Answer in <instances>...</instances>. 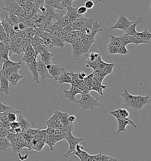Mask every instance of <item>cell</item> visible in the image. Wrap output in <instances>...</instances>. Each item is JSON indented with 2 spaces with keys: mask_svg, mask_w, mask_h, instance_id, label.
Instances as JSON below:
<instances>
[{
  "mask_svg": "<svg viewBox=\"0 0 151 161\" xmlns=\"http://www.w3.org/2000/svg\"><path fill=\"white\" fill-rule=\"evenodd\" d=\"M53 47L63 48L64 47V41L60 37H55L53 36Z\"/></svg>",
  "mask_w": 151,
  "mask_h": 161,
  "instance_id": "836d02e7",
  "label": "cell"
},
{
  "mask_svg": "<svg viewBox=\"0 0 151 161\" xmlns=\"http://www.w3.org/2000/svg\"><path fill=\"white\" fill-rule=\"evenodd\" d=\"M45 141H46V145L48 146V147H50V149L52 150V151H54V147L56 145V144L58 142L56 135L54 133L52 134V135H48L47 137L45 138Z\"/></svg>",
  "mask_w": 151,
  "mask_h": 161,
  "instance_id": "44dd1931",
  "label": "cell"
},
{
  "mask_svg": "<svg viewBox=\"0 0 151 161\" xmlns=\"http://www.w3.org/2000/svg\"><path fill=\"white\" fill-rule=\"evenodd\" d=\"M65 140L69 143V149L63 155V156L67 159L69 157L75 155L77 145L80 143V142H82L84 140V138H78L75 137L73 135L72 133H70L66 137Z\"/></svg>",
  "mask_w": 151,
  "mask_h": 161,
  "instance_id": "277c9868",
  "label": "cell"
},
{
  "mask_svg": "<svg viewBox=\"0 0 151 161\" xmlns=\"http://www.w3.org/2000/svg\"><path fill=\"white\" fill-rule=\"evenodd\" d=\"M141 23H142V19L141 17H140L136 20L135 22L127 29V31L125 33L127 34L128 35H130V36H134L137 32V25Z\"/></svg>",
  "mask_w": 151,
  "mask_h": 161,
  "instance_id": "83f0119b",
  "label": "cell"
},
{
  "mask_svg": "<svg viewBox=\"0 0 151 161\" xmlns=\"http://www.w3.org/2000/svg\"><path fill=\"white\" fill-rule=\"evenodd\" d=\"M92 157L93 159V161H118L117 159L113 158V156H108L102 153H99L97 155H92Z\"/></svg>",
  "mask_w": 151,
  "mask_h": 161,
  "instance_id": "7402d4cb",
  "label": "cell"
},
{
  "mask_svg": "<svg viewBox=\"0 0 151 161\" xmlns=\"http://www.w3.org/2000/svg\"><path fill=\"white\" fill-rule=\"evenodd\" d=\"M37 69L39 75L42 80L47 79H53V78L52 77V76L50 75V74L48 71L47 65L45 64L43 62H42L40 59H38L37 60Z\"/></svg>",
  "mask_w": 151,
  "mask_h": 161,
  "instance_id": "8fae6325",
  "label": "cell"
},
{
  "mask_svg": "<svg viewBox=\"0 0 151 161\" xmlns=\"http://www.w3.org/2000/svg\"><path fill=\"white\" fill-rule=\"evenodd\" d=\"M69 114L67 113L60 111V117L62 125H67L70 123L69 121Z\"/></svg>",
  "mask_w": 151,
  "mask_h": 161,
  "instance_id": "f35d334b",
  "label": "cell"
},
{
  "mask_svg": "<svg viewBox=\"0 0 151 161\" xmlns=\"http://www.w3.org/2000/svg\"><path fill=\"white\" fill-rule=\"evenodd\" d=\"M74 155L78 157L80 161H93L92 155H90L87 152L85 151L84 147L80 145V143L77 145Z\"/></svg>",
  "mask_w": 151,
  "mask_h": 161,
  "instance_id": "9c48e42d",
  "label": "cell"
},
{
  "mask_svg": "<svg viewBox=\"0 0 151 161\" xmlns=\"http://www.w3.org/2000/svg\"><path fill=\"white\" fill-rule=\"evenodd\" d=\"M6 47H7V46L5 45L4 43L1 42V43L0 44V56H1L4 50Z\"/></svg>",
  "mask_w": 151,
  "mask_h": 161,
  "instance_id": "680465c9",
  "label": "cell"
},
{
  "mask_svg": "<svg viewBox=\"0 0 151 161\" xmlns=\"http://www.w3.org/2000/svg\"><path fill=\"white\" fill-rule=\"evenodd\" d=\"M110 114L111 115H112L116 119H126V120H127L130 122H133V121L131 119H129V117L130 116V114H129V111H127L126 109L120 108V109H118L117 110H113V111H111L110 112Z\"/></svg>",
  "mask_w": 151,
  "mask_h": 161,
  "instance_id": "9a60e30c",
  "label": "cell"
},
{
  "mask_svg": "<svg viewBox=\"0 0 151 161\" xmlns=\"http://www.w3.org/2000/svg\"><path fill=\"white\" fill-rule=\"evenodd\" d=\"M119 38L120 39L122 45L124 46H126L129 44H134L135 45L140 44L139 42L133 36L128 35L126 33H125L122 36H120Z\"/></svg>",
  "mask_w": 151,
  "mask_h": 161,
  "instance_id": "e0dca14e",
  "label": "cell"
},
{
  "mask_svg": "<svg viewBox=\"0 0 151 161\" xmlns=\"http://www.w3.org/2000/svg\"><path fill=\"white\" fill-rule=\"evenodd\" d=\"M94 42H95V40L87 38H84L81 40V43L83 50L85 53L88 52L90 48L92 46V45L94 43Z\"/></svg>",
  "mask_w": 151,
  "mask_h": 161,
  "instance_id": "f546056e",
  "label": "cell"
},
{
  "mask_svg": "<svg viewBox=\"0 0 151 161\" xmlns=\"http://www.w3.org/2000/svg\"><path fill=\"white\" fill-rule=\"evenodd\" d=\"M24 76L21 75L19 72L18 73H14L11 74L10 76L8 77V80L9 81V83H11L12 86H15L18 84L20 81L22 79H23Z\"/></svg>",
  "mask_w": 151,
  "mask_h": 161,
  "instance_id": "cb8c5ba5",
  "label": "cell"
},
{
  "mask_svg": "<svg viewBox=\"0 0 151 161\" xmlns=\"http://www.w3.org/2000/svg\"><path fill=\"white\" fill-rule=\"evenodd\" d=\"M101 1V0H98L96 2H94L92 0H87L85 2V6L87 8V10H90L92 9L94 7V4L98 2Z\"/></svg>",
  "mask_w": 151,
  "mask_h": 161,
  "instance_id": "c3c4849f",
  "label": "cell"
},
{
  "mask_svg": "<svg viewBox=\"0 0 151 161\" xmlns=\"http://www.w3.org/2000/svg\"><path fill=\"white\" fill-rule=\"evenodd\" d=\"M140 44H150L151 40V33L148 30H145L142 32H137L136 34L133 36Z\"/></svg>",
  "mask_w": 151,
  "mask_h": 161,
  "instance_id": "4fadbf2b",
  "label": "cell"
},
{
  "mask_svg": "<svg viewBox=\"0 0 151 161\" xmlns=\"http://www.w3.org/2000/svg\"><path fill=\"white\" fill-rule=\"evenodd\" d=\"M106 88H107L106 86L103 85L102 83L99 82V81L94 79L90 90L96 92L97 93H99V95L103 96V91Z\"/></svg>",
  "mask_w": 151,
  "mask_h": 161,
  "instance_id": "d6986e66",
  "label": "cell"
},
{
  "mask_svg": "<svg viewBox=\"0 0 151 161\" xmlns=\"http://www.w3.org/2000/svg\"><path fill=\"white\" fill-rule=\"evenodd\" d=\"M17 121L19 122L20 124V126L22 129L23 132H27L30 128H31V123L30 122H28L27 120L23 118V116H20L18 117Z\"/></svg>",
  "mask_w": 151,
  "mask_h": 161,
  "instance_id": "603a6c76",
  "label": "cell"
},
{
  "mask_svg": "<svg viewBox=\"0 0 151 161\" xmlns=\"http://www.w3.org/2000/svg\"><path fill=\"white\" fill-rule=\"evenodd\" d=\"M38 56L39 59H40V60L43 62L45 64L48 65L49 64H51L52 58L54 56V54L50 52L49 49L46 48L42 52L40 53V54Z\"/></svg>",
  "mask_w": 151,
  "mask_h": 161,
  "instance_id": "ac0fdd59",
  "label": "cell"
},
{
  "mask_svg": "<svg viewBox=\"0 0 151 161\" xmlns=\"http://www.w3.org/2000/svg\"><path fill=\"white\" fill-rule=\"evenodd\" d=\"M47 128L46 129V131H47V134L48 135H52L54 134L55 132L56 129L54 128H53L51 126L47 125Z\"/></svg>",
  "mask_w": 151,
  "mask_h": 161,
  "instance_id": "11a10c76",
  "label": "cell"
},
{
  "mask_svg": "<svg viewBox=\"0 0 151 161\" xmlns=\"http://www.w3.org/2000/svg\"><path fill=\"white\" fill-rule=\"evenodd\" d=\"M46 125H48L51 126L55 129H60L62 123H61L60 117V111L56 110L52 115L51 118L46 120Z\"/></svg>",
  "mask_w": 151,
  "mask_h": 161,
  "instance_id": "30bf717a",
  "label": "cell"
},
{
  "mask_svg": "<svg viewBox=\"0 0 151 161\" xmlns=\"http://www.w3.org/2000/svg\"><path fill=\"white\" fill-rule=\"evenodd\" d=\"M1 41H0V44H1Z\"/></svg>",
  "mask_w": 151,
  "mask_h": 161,
  "instance_id": "e7e4bbea",
  "label": "cell"
},
{
  "mask_svg": "<svg viewBox=\"0 0 151 161\" xmlns=\"http://www.w3.org/2000/svg\"><path fill=\"white\" fill-rule=\"evenodd\" d=\"M76 120V117L73 114H71L69 115V121L70 123H73Z\"/></svg>",
  "mask_w": 151,
  "mask_h": 161,
  "instance_id": "6f0895ef",
  "label": "cell"
},
{
  "mask_svg": "<svg viewBox=\"0 0 151 161\" xmlns=\"http://www.w3.org/2000/svg\"><path fill=\"white\" fill-rule=\"evenodd\" d=\"M73 1H75V0H73ZM77 1H79V0H77Z\"/></svg>",
  "mask_w": 151,
  "mask_h": 161,
  "instance_id": "03108f58",
  "label": "cell"
},
{
  "mask_svg": "<svg viewBox=\"0 0 151 161\" xmlns=\"http://www.w3.org/2000/svg\"><path fill=\"white\" fill-rule=\"evenodd\" d=\"M34 3L38 7H41L46 5V0H34Z\"/></svg>",
  "mask_w": 151,
  "mask_h": 161,
  "instance_id": "db71d44e",
  "label": "cell"
},
{
  "mask_svg": "<svg viewBox=\"0 0 151 161\" xmlns=\"http://www.w3.org/2000/svg\"><path fill=\"white\" fill-rule=\"evenodd\" d=\"M135 22V21H131L129 19H127L125 15L120 14L118 21L116 22V24L110 27V30H121L124 31L125 33H126L127 29Z\"/></svg>",
  "mask_w": 151,
  "mask_h": 161,
  "instance_id": "8992f818",
  "label": "cell"
},
{
  "mask_svg": "<svg viewBox=\"0 0 151 161\" xmlns=\"http://www.w3.org/2000/svg\"><path fill=\"white\" fill-rule=\"evenodd\" d=\"M60 129L64 130L66 132L68 133L69 134L72 133L74 130L73 123H70L67 125H62Z\"/></svg>",
  "mask_w": 151,
  "mask_h": 161,
  "instance_id": "ab89813d",
  "label": "cell"
},
{
  "mask_svg": "<svg viewBox=\"0 0 151 161\" xmlns=\"http://www.w3.org/2000/svg\"><path fill=\"white\" fill-rule=\"evenodd\" d=\"M21 19L22 18L21 17H19L16 15L9 14L8 15H6L5 19L4 20L13 26L15 24H19V22L21 20Z\"/></svg>",
  "mask_w": 151,
  "mask_h": 161,
  "instance_id": "484cf974",
  "label": "cell"
},
{
  "mask_svg": "<svg viewBox=\"0 0 151 161\" xmlns=\"http://www.w3.org/2000/svg\"><path fill=\"white\" fill-rule=\"evenodd\" d=\"M128 53V50L126 47V46H121L118 48V54H120L122 55H126Z\"/></svg>",
  "mask_w": 151,
  "mask_h": 161,
  "instance_id": "816d5d0a",
  "label": "cell"
},
{
  "mask_svg": "<svg viewBox=\"0 0 151 161\" xmlns=\"http://www.w3.org/2000/svg\"><path fill=\"white\" fill-rule=\"evenodd\" d=\"M99 100V98L95 99L93 96L90 95L89 93H83L81 99L77 100L76 103L77 104L78 108L83 111L92 110L100 106Z\"/></svg>",
  "mask_w": 151,
  "mask_h": 161,
  "instance_id": "7a4b0ae2",
  "label": "cell"
},
{
  "mask_svg": "<svg viewBox=\"0 0 151 161\" xmlns=\"http://www.w3.org/2000/svg\"><path fill=\"white\" fill-rule=\"evenodd\" d=\"M21 64V62H13L12 60H11L9 58L6 60L3 63V67L2 69H8L11 67L14 66L15 65Z\"/></svg>",
  "mask_w": 151,
  "mask_h": 161,
  "instance_id": "74e56055",
  "label": "cell"
},
{
  "mask_svg": "<svg viewBox=\"0 0 151 161\" xmlns=\"http://www.w3.org/2000/svg\"><path fill=\"white\" fill-rule=\"evenodd\" d=\"M1 8H0V12H1Z\"/></svg>",
  "mask_w": 151,
  "mask_h": 161,
  "instance_id": "be15d7a7",
  "label": "cell"
},
{
  "mask_svg": "<svg viewBox=\"0 0 151 161\" xmlns=\"http://www.w3.org/2000/svg\"><path fill=\"white\" fill-rule=\"evenodd\" d=\"M57 81L59 82V84L67 83V84L71 85V77L69 75L68 72L64 71L63 73H62L61 75L59 77Z\"/></svg>",
  "mask_w": 151,
  "mask_h": 161,
  "instance_id": "4316f807",
  "label": "cell"
},
{
  "mask_svg": "<svg viewBox=\"0 0 151 161\" xmlns=\"http://www.w3.org/2000/svg\"><path fill=\"white\" fill-rule=\"evenodd\" d=\"M123 99V106L125 108H130L137 111L143 108L146 104L151 102V99L149 96H142L141 91L139 95H133L128 92L127 90H124L121 93Z\"/></svg>",
  "mask_w": 151,
  "mask_h": 161,
  "instance_id": "6da1fadb",
  "label": "cell"
},
{
  "mask_svg": "<svg viewBox=\"0 0 151 161\" xmlns=\"http://www.w3.org/2000/svg\"><path fill=\"white\" fill-rule=\"evenodd\" d=\"M9 81L4 77H0V92L5 93L6 95H9L10 87Z\"/></svg>",
  "mask_w": 151,
  "mask_h": 161,
  "instance_id": "ffe728a7",
  "label": "cell"
},
{
  "mask_svg": "<svg viewBox=\"0 0 151 161\" xmlns=\"http://www.w3.org/2000/svg\"><path fill=\"white\" fill-rule=\"evenodd\" d=\"M93 76H94V79L102 83L104 78L107 76V75H106L102 70H97V71H93Z\"/></svg>",
  "mask_w": 151,
  "mask_h": 161,
  "instance_id": "e575fe53",
  "label": "cell"
},
{
  "mask_svg": "<svg viewBox=\"0 0 151 161\" xmlns=\"http://www.w3.org/2000/svg\"><path fill=\"white\" fill-rule=\"evenodd\" d=\"M13 54H16L18 55L21 54L20 50L19 44L15 41H13L10 44L9 52V57Z\"/></svg>",
  "mask_w": 151,
  "mask_h": 161,
  "instance_id": "1f68e13d",
  "label": "cell"
},
{
  "mask_svg": "<svg viewBox=\"0 0 151 161\" xmlns=\"http://www.w3.org/2000/svg\"><path fill=\"white\" fill-rule=\"evenodd\" d=\"M77 8L78 7H73L72 6L67 8V11L66 14L73 21V23L80 16L77 13Z\"/></svg>",
  "mask_w": 151,
  "mask_h": 161,
  "instance_id": "d4e9b609",
  "label": "cell"
},
{
  "mask_svg": "<svg viewBox=\"0 0 151 161\" xmlns=\"http://www.w3.org/2000/svg\"><path fill=\"white\" fill-rule=\"evenodd\" d=\"M64 97L69 102H73L76 103L77 100L76 99V96L78 94H82L81 90L76 86H71L70 90H63Z\"/></svg>",
  "mask_w": 151,
  "mask_h": 161,
  "instance_id": "ba28073f",
  "label": "cell"
},
{
  "mask_svg": "<svg viewBox=\"0 0 151 161\" xmlns=\"http://www.w3.org/2000/svg\"><path fill=\"white\" fill-rule=\"evenodd\" d=\"M35 7H36V4L35 3H29V2L25 3L23 5L21 6V7L23 8L24 11H31V10H33Z\"/></svg>",
  "mask_w": 151,
  "mask_h": 161,
  "instance_id": "bcb514c9",
  "label": "cell"
},
{
  "mask_svg": "<svg viewBox=\"0 0 151 161\" xmlns=\"http://www.w3.org/2000/svg\"><path fill=\"white\" fill-rule=\"evenodd\" d=\"M4 10L7 11L9 14L21 17L23 13V8L15 0H6Z\"/></svg>",
  "mask_w": 151,
  "mask_h": 161,
  "instance_id": "5b68a950",
  "label": "cell"
},
{
  "mask_svg": "<svg viewBox=\"0 0 151 161\" xmlns=\"http://www.w3.org/2000/svg\"><path fill=\"white\" fill-rule=\"evenodd\" d=\"M27 67L29 71L31 72V73L33 75L34 81H36V83H37L38 84H39L40 83V80H39L40 75H39V73L38 71L37 60H36L32 63L27 64Z\"/></svg>",
  "mask_w": 151,
  "mask_h": 161,
  "instance_id": "2e32d148",
  "label": "cell"
},
{
  "mask_svg": "<svg viewBox=\"0 0 151 161\" xmlns=\"http://www.w3.org/2000/svg\"><path fill=\"white\" fill-rule=\"evenodd\" d=\"M9 47L7 46V47L5 48V49L3 52L0 56V64L3 63L6 60L9 58Z\"/></svg>",
  "mask_w": 151,
  "mask_h": 161,
  "instance_id": "8d00e7d4",
  "label": "cell"
},
{
  "mask_svg": "<svg viewBox=\"0 0 151 161\" xmlns=\"http://www.w3.org/2000/svg\"><path fill=\"white\" fill-rule=\"evenodd\" d=\"M27 2H29V3H34V0H26Z\"/></svg>",
  "mask_w": 151,
  "mask_h": 161,
  "instance_id": "6125c7cd",
  "label": "cell"
},
{
  "mask_svg": "<svg viewBox=\"0 0 151 161\" xmlns=\"http://www.w3.org/2000/svg\"><path fill=\"white\" fill-rule=\"evenodd\" d=\"M100 54V53H90L89 54L87 55V60H89L90 62H95Z\"/></svg>",
  "mask_w": 151,
  "mask_h": 161,
  "instance_id": "7dc6e473",
  "label": "cell"
},
{
  "mask_svg": "<svg viewBox=\"0 0 151 161\" xmlns=\"http://www.w3.org/2000/svg\"><path fill=\"white\" fill-rule=\"evenodd\" d=\"M109 44L117 47H120L121 46H122L119 37H115L112 35L110 36V42Z\"/></svg>",
  "mask_w": 151,
  "mask_h": 161,
  "instance_id": "d590c367",
  "label": "cell"
},
{
  "mask_svg": "<svg viewBox=\"0 0 151 161\" xmlns=\"http://www.w3.org/2000/svg\"><path fill=\"white\" fill-rule=\"evenodd\" d=\"M116 119L118 120V131H117L118 133H120V132H126V127L129 125H132V127L135 129L137 128V125L133 122H132L122 118H117Z\"/></svg>",
  "mask_w": 151,
  "mask_h": 161,
  "instance_id": "5bb4252c",
  "label": "cell"
},
{
  "mask_svg": "<svg viewBox=\"0 0 151 161\" xmlns=\"http://www.w3.org/2000/svg\"><path fill=\"white\" fill-rule=\"evenodd\" d=\"M40 129H33V128H30L26 132L28 133V134L32 136H34L36 134H37L38 132L40 131Z\"/></svg>",
  "mask_w": 151,
  "mask_h": 161,
  "instance_id": "f5cc1de1",
  "label": "cell"
},
{
  "mask_svg": "<svg viewBox=\"0 0 151 161\" xmlns=\"http://www.w3.org/2000/svg\"><path fill=\"white\" fill-rule=\"evenodd\" d=\"M46 144V141H45V139L37 140V143L36 144L35 150L37 152L41 151L42 149L44 148V147H45Z\"/></svg>",
  "mask_w": 151,
  "mask_h": 161,
  "instance_id": "7bdbcfd3",
  "label": "cell"
},
{
  "mask_svg": "<svg viewBox=\"0 0 151 161\" xmlns=\"http://www.w3.org/2000/svg\"><path fill=\"white\" fill-rule=\"evenodd\" d=\"M13 110H15V109L13 107L7 106L0 102V114H3L6 112L13 111Z\"/></svg>",
  "mask_w": 151,
  "mask_h": 161,
  "instance_id": "f6af8a7d",
  "label": "cell"
},
{
  "mask_svg": "<svg viewBox=\"0 0 151 161\" xmlns=\"http://www.w3.org/2000/svg\"><path fill=\"white\" fill-rule=\"evenodd\" d=\"M47 69L50 75L52 76L53 79L57 80L59 77L66 71L65 69L60 66L59 64H49L47 65Z\"/></svg>",
  "mask_w": 151,
  "mask_h": 161,
  "instance_id": "52a82bcc",
  "label": "cell"
},
{
  "mask_svg": "<svg viewBox=\"0 0 151 161\" xmlns=\"http://www.w3.org/2000/svg\"><path fill=\"white\" fill-rule=\"evenodd\" d=\"M15 1H16L21 6L23 5L25 3H27V1H26V0H15Z\"/></svg>",
  "mask_w": 151,
  "mask_h": 161,
  "instance_id": "94428289",
  "label": "cell"
},
{
  "mask_svg": "<svg viewBox=\"0 0 151 161\" xmlns=\"http://www.w3.org/2000/svg\"><path fill=\"white\" fill-rule=\"evenodd\" d=\"M87 12V8L85 5H81L78 7L77 8V13L79 15H83L86 14Z\"/></svg>",
  "mask_w": 151,
  "mask_h": 161,
  "instance_id": "f907efd6",
  "label": "cell"
},
{
  "mask_svg": "<svg viewBox=\"0 0 151 161\" xmlns=\"http://www.w3.org/2000/svg\"><path fill=\"white\" fill-rule=\"evenodd\" d=\"M18 158H19V159L21 160V161H25V160H27L28 159V154H26V155H22L21 153H20L19 152Z\"/></svg>",
  "mask_w": 151,
  "mask_h": 161,
  "instance_id": "9f6ffc18",
  "label": "cell"
},
{
  "mask_svg": "<svg viewBox=\"0 0 151 161\" xmlns=\"http://www.w3.org/2000/svg\"><path fill=\"white\" fill-rule=\"evenodd\" d=\"M54 134L56 136L58 142L63 141V139H66V137L69 135L68 133L66 132L61 129H56Z\"/></svg>",
  "mask_w": 151,
  "mask_h": 161,
  "instance_id": "d6a6232c",
  "label": "cell"
},
{
  "mask_svg": "<svg viewBox=\"0 0 151 161\" xmlns=\"http://www.w3.org/2000/svg\"><path fill=\"white\" fill-rule=\"evenodd\" d=\"M25 31H26V37L27 38L32 39L36 36V30H35V29H34V28L28 27L27 29L25 30Z\"/></svg>",
  "mask_w": 151,
  "mask_h": 161,
  "instance_id": "ee69618b",
  "label": "cell"
},
{
  "mask_svg": "<svg viewBox=\"0 0 151 161\" xmlns=\"http://www.w3.org/2000/svg\"><path fill=\"white\" fill-rule=\"evenodd\" d=\"M115 66V64L112 63H108L106 66L104 67L103 69L102 70V71L106 75H109L111 74L113 71V68Z\"/></svg>",
  "mask_w": 151,
  "mask_h": 161,
  "instance_id": "60d3db41",
  "label": "cell"
},
{
  "mask_svg": "<svg viewBox=\"0 0 151 161\" xmlns=\"http://www.w3.org/2000/svg\"><path fill=\"white\" fill-rule=\"evenodd\" d=\"M119 47L113 46H111V45H108V52L111 54H118V48Z\"/></svg>",
  "mask_w": 151,
  "mask_h": 161,
  "instance_id": "681fc988",
  "label": "cell"
},
{
  "mask_svg": "<svg viewBox=\"0 0 151 161\" xmlns=\"http://www.w3.org/2000/svg\"><path fill=\"white\" fill-rule=\"evenodd\" d=\"M1 23L6 32L7 36L11 37L15 33L13 29V26L9 24L8 23H7L6 21H5L4 19L3 20V21H1Z\"/></svg>",
  "mask_w": 151,
  "mask_h": 161,
  "instance_id": "4dcf8cb0",
  "label": "cell"
},
{
  "mask_svg": "<svg viewBox=\"0 0 151 161\" xmlns=\"http://www.w3.org/2000/svg\"><path fill=\"white\" fill-rule=\"evenodd\" d=\"M83 38L80 36L78 38H76L75 41L71 44L73 46V55L75 58H78L81 55L84 54V51L81 46V42Z\"/></svg>",
  "mask_w": 151,
  "mask_h": 161,
  "instance_id": "7c38bea8",
  "label": "cell"
},
{
  "mask_svg": "<svg viewBox=\"0 0 151 161\" xmlns=\"http://www.w3.org/2000/svg\"><path fill=\"white\" fill-rule=\"evenodd\" d=\"M13 29H14V31L16 33H19L20 31H21L20 29L19 28V24H16L13 25Z\"/></svg>",
  "mask_w": 151,
  "mask_h": 161,
  "instance_id": "91938a15",
  "label": "cell"
},
{
  "mask_svg": "<svg viewBox=\"0 0 151 161\" xmlns=\"http://www.w3.org/2000/svg\"><path fill=\"white\" fill-rule=\"evenodd\" d=\"M93 79H94V76H93V72L92 74L86 76L83 79V81L85 82V84L89 87L90 89H91V87H92L93 81Z\"/></svg>",
  "mask_w": 151,
  "mask_h": 161,
  "instance_id": "b9f144b4",
  "label": "cell"
},
{
  "mask_svg": "<svg viewBox=\"0 0 151 161\" xmlns=\"http://www.w3.org/2000/svg\"><path fill=\"white\" fill-rule=\"evenodd\" d=\"M93 19H87L83 15H80L75 21L72 23L73 30L83 31L86 29H91L93 24Z\"/></svg>",
  "mask_w": 151,
  "mask_h": 161,
  "instance_id": "3957f363",
  "label": "cell"
},
{
  "mask_svg": "<svg viewBox=\"0 0 151 161\" xmlns=\"http://www.w3.org/2000/svg\"><path fill=\"white\" fill-rule=\"evenodd\" d=\"M11 146V142L7 137L0 136V151H6Z\"/></svg>",
  "mask_w": 151,
  "mask_h": 161,
  "instance_id": "f1b7e54d",
  "label": "cell"
}]
</instances>
